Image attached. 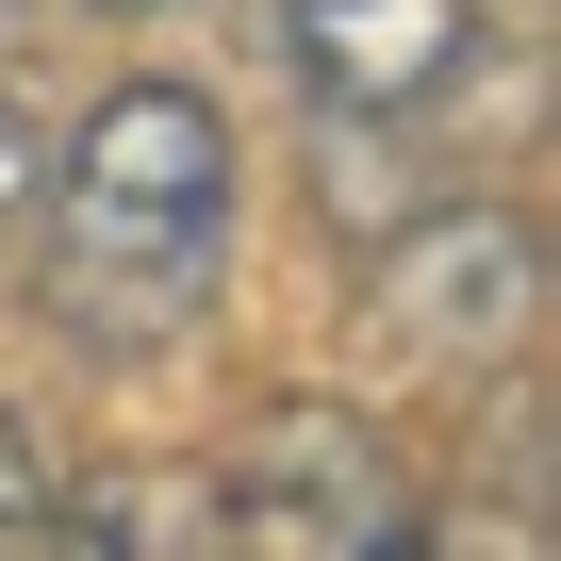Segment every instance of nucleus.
I'll list each match as a JSON object with an SVG mask.
<instances>
[{"label": "nucleus", "instance_id": "obj_2", "mask_svg": "<svg viewBox=\"0 0 561 561\" xmlns=\"http://www.w3.org/2000/svg\"><path fill=\"white\" fill-rule=\"evenodd\" d=\"M215 561H430V479L364 397H248V430L198 462Z\"/></svg>", "mask_w": 561, "mask_h": 561}, {"label": "nucleus", "instance_id": "obj_3", "mask_svg": "<svg viewBox=\"0 0 561 561\" xmlns=\"http://www.w3.org/2000/svg\"><path fill=\"white\" fill-rule=\"evenodd\" d=\"M364 314H380V347H413L446 380L528 364V331H545V231H528V198L364 215Z\"/></svg>", "mask_w": 561, "mask_h": 561}, {"label": "nucleus", "instance_id": "obj_6", "mask_svg": "<svg viewBox=\"0 0 561 561\" xmlns=\"http://www.w3.org/2000/svg\"><path fill=\"white\" fill-rule=\"evenodd\" d=\"M50 561H215L198 545V462H100L50 495Z\"/></svg>", "mask_w": 561, "mask_h": 561}, {"label": "nucleus", "instance_id": "obj_8", "mask_svg": "<svg viewBox=\"0 0 561 561\" xmlns=\"http://www.w3.org/2000/svg\"><path fill=\"white\" fill-rule=\"evenodd\" d=\"M34 182H50V133H34L18 100H0V248H18V231H34Z\"/></svg>", "mask_w": 561, "mask_h": 561}, {"label": "nucleus", "instance_id": "obj_9", "mask_svg": "<svg viewBox=\"0 0 561 561\" xmlns=\"http://www.w3.org/2000/svg\"><path fill=\"white\" fill-rule=\"evenodd\" d=\"M83 18H165V0H83Z\"/></svg>", "mask_w": 561, "mask_h": 561}, {"label": "nucleus", "instance_id": "obj_7", "mask_svg": "<svg viewBox=\"0 0 561 561\" xmlns=\"http://www.w3.org/2000/svg\"><path fill=\"white\" fill-rule=\"evenodd\" d=\"M50 495H67V462H50V430L0 397V561H50Z\"/></svg>", "mask_w": 561, "mask_h": 561}, {"label": "nucleus", "instance_id": "obj_4", "mask_svg": "<svg viewBox=\"0 0 561 561\" xmlns=\"http://www.w3.org/2000/svg\"><path fill=\"white\" fill-rule=\"evenodd\" d=\"M462 50H479V0H280V67H298V100L347 116V133L430 116L462 83Z\"/></svg>", "mask_w": 561, "mask_h": 561}, {"label": "nucleus", "instance_id": "obj_5", "mask_svg": "<svg viewBox=\"0 0 561 561\" xmlns=\"http://www.w3.org/2000/svg\"><path fill=\"white\" fill-rule=\"evenodd\" d=\"M430 561H561V479H545V364H495V446L430 495Z\"/></svg>", "mask_w": 561, "mask_h": 561}, {"label": "nucleus", "instance_id": "obj_1", "mask_svg": "<svg viewBox=\"0 0 561 561\" xmlns=\"http://www.w3.org/2000/svg\"><path fill=\"white\" fill-rule=\"evenodd\" d=\"M215 280H231V116L149 67L34 182V314L149 364L215 314Z\"/></svg>", "mask_w": 561, "mask_h": 561}]
</instances>
